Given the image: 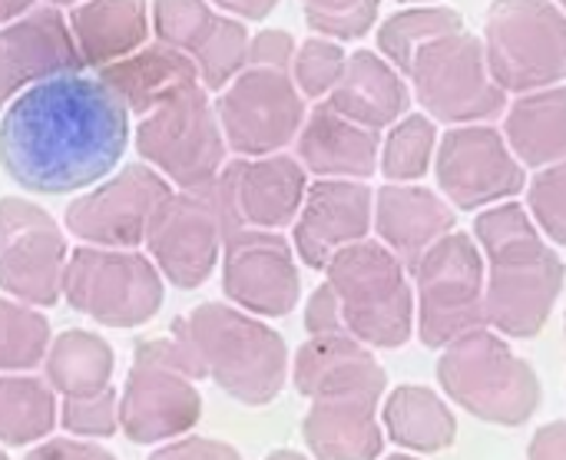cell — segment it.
<instances>
[{
  "instance_id": "8fae6325",
  "label": "cell",
  "mask_w": 566,
  "mask_h": 460,
  "mask_svg": "<svg viewBox=\"0 0 566 460\" xmlns=\"http://www.w3.org/2000/svg\"><path fill=\"white\" fill-rule=\"evenodd\" d=\"M66 302L109 328L149 322L163 305L159 269L133 249H76L63 275Z\"/></svg>"
},
{
  "instance_id": "cb8c5ba5",
  "label": "cell",
  "mask_w": 566,
  "mask_h": 460,
  "mask_svg": "<svg viewBox=\"0 0 566 460\" xmlns=\"http://www.w3.org/2000/svg\"><path fill=\"white\" fill-rule=\"evenodd\" d=\"M454 206L441 199L434 189L388 182L375 192V232L408 265V272L438 239L454 232Z\"/></svg>"
},
{
  "instance_id": "484cf974",
  "label": "cell",
  "mask_w": 566,
  "mask_h": 460,
  "mask_svg": "<svg viewBox=\"0 0 566 460\" xmlns=\"http://www.w3.org/2000/svg\"><path fill=\"white\" fill-rule=\"evenodd\" d=\"M328 103L368 129H388L408 113L411 93L401 70L375 50H358L348 56L342 80L328 93Z\"/></svg>"
},
{
  "instance_id": "ba28073f",
  "label": "cell",
  "mask_w": 566,
  "mask_h": 460,
  "mask_svg": "<svg viewBox=\"0 0 566 460\" xmlns=\"http://www.w3.org/2000/svg\"><path fill=\"white\" fill-rule=\"evenodd\" d=\"M139 156L179 189H206L226 166V136L202 83H192L139 116Z\"/></svg>"
},
{
  "instance_id": "f546056e",
  "label": "cell",
  "mask_w": 566,
  "mask_h": 460,
  "mask_svg": "<svg viewBox=\"0 0 566 460\" xmlns=\"http://www.w3.org/2000/svg\"><path fill=\"white\" fill-rule=\"evenodd\" d=\"M385 435L411 454H438L458 441V418L434 388L401 385L381 408Z\"/></svg>"
},
{
  "instance_id": "7c38bea8",
  "label": "cell",
  "mask_w": 566,
  "mask_h": 460,
  "mask_svg": "<svg viewBox=\"0 0 566 460\" xmlns=\"http://www.w3.org/2000/svg\"><path fill=\"white\" fill-rule=\"evenodd\" d=\"M216 116L232 153L272 156L298 136L308 113L292 70L249 63L219 90Z\"/></svg>"
},
{
  "instance_id": "30bf717a",
  "label": "cell",
  "mask_w": 566,
  "mask_h": 460,
  "mask_svg": "<svg viewBox=\"0 0 566 460\" xmlns=\"http://www.w3.org/2000/svg\"><path fill=\"white\" fill-rule=\"evenodd\" d=\"M196 378H202L199 365L179 335L139 342L123 398L126 435L139 445L186 435L202 418Z\"/></svg>"
},
{
  "instance_id": "f907efd6",
  "label": "cell",
  "mask_w": 566,
  "mask_h": 460,
  "mask_svg": "<svg viewBox=\"0 0 566 460\" xmlns=\"http://www.w3.org/2000/svg\"><path fill=\"white\" fill-rule=\"evenodd\" d=\"M557 3H560V7H564V10H566V0H557Z\"/></svg>"
},
{
  "instance_id": "8992f818",
  "label": "cell",
  "mask_w": 566,
  "mask_h": 460,
  "mask_svg": "<svg viewBox=\"0 0 566 460\" xmlns=\"http://www.w3.org/2000/svg\"><path fill=\"white\" fill-rule=\"evenodd\" d=\"M415 302H418V338L424 348H444L458 335L488 325L484 292L488 265L474 236L448 232L438 239L411 269Z\"/></svg>"
},
{
  "instance_id": "f1b7e54d",
  "label": "cell",
  "mask_w": 566,
  "mask_h": 460,
  "mask_svg": "<svg viewBox=\"0 0 566 460\" xmlns=\"http://www.w3.org/2000/svg\"><path fill=\"white\" fill-rule=\"evenodd\" d=\"M504 139L524 166L544 169L566 159V86L521 93L504 116Z\"/></svg>"
},
{
  "instance_id": "8d00e7d4",
  "label": "cell",
  "mask_w": 566,
  "mask_h": 460,
  "mask_svg": "<svg viewBox=\"0 0 566 460\" xmlns=\"http://www.w3.org/2000/svg\"><path fill=\"white\" fill-rule=\"evenodd\" d=\"M527 209L537 229L566 249V159L537 169L534 182L527 186Z\"/></svg>"
},
{
  "instance_id": "ee69618b",
  "label": "cell",
  "mask_w": 566,
  "mask_h": 460,
  "mask_svg": "<svg viewBox=\"0 0 566 460\" xmlns=\"http://www.w3.org/2000/svg\"><path fill=\"white\" fill-rule=\"evenodd\" d=\"M30 460H116L113 454L93 448V445H73V441H53L43 445L36 454H30Z\"/></svg>"
},
{
  "instance_id": "7dc6e473",
  "label": "cell",
  "mask_w": 566,
  "mask_h": 460,
  "mask_svg": "<svg viewBox=\"0 0 566 460\" xmlns=\"http://www.w3.org/2000/svg\"><path fill=\"white\" fill-rule=\"evenodd\" d=\"M265 460H308L305 454H298V451H289V448H282V451H272Z\"/></svg>"
},
{
  "instance_id": "277c9868",
  "label": "cell",
  "mask_w": 566,
  "mask_h": 460,
  "mask_svg": "<svg viewBox=\"0 0 566 460\" xmlns=\"http://www.w3.org/2000/svg\"><path fill=\"white\" fill-rule=\"evenodd\" d=\"M438 385L471 418L497 428L527 425L544 401L534 365L514 355L507 335L491 325H478L441 348Z\"/></svg>"
},
{
  "instance_id": "f35d334b",
  "label": "cell",
  "mask_w": 566,
  "mask_h": 460,
  "mask_svg": "<svg viewBox=\"0 0 566 460\" xmlns=\"http://www.w3.org/2000/svg\"><path fill=\"white\" fill-rule=\"evenodd\" d=\"M116 395L109 388L83 398H66L63 405V425L76 435H113L116 431Z\"/></svg>"
},
{
  "instance_id": "44dd1931",
  "label": "cell",
  "mask_w": 566,
  "mask_h": 460,
  "mask_svg": "<svg viewBox=\"0 0 566 460\" xmlns=\"http://www.w3.org/2000/svg\"><path fill=\"white\" fill-rule=\"evenodd\" d=\"M371 226L375 192L365 186V179H318L308 186L295 216L292 245L308 269L325 272L328 259L338 249L368 239Z\"/></svg>"
},
{
  "instance_id": "9a60e30c",
  "label": "cell",
  "mask_w": 566,
  "mask_h": 460,
  "mask_svg": "<svg viewBox=\"0 0 566 460\" xmlns=\"http://www.w3.org/2000/svg\"><path fill=\"white\" fill-rule=\"evenodd\" d=\"M308 192L305 166L292 156H242L212 182L226 236L235 229H282L295 222Z\"/></svg>"
},
{
  "instance_id": "5b68a950",
  "label": "cell",
  "mask_w": 566,
  "mask_h": 460,
  "mask_svg": "<svg viewBox=\"0 0 566 460\" xmlns=\"http://www.w3.org/2000/svg\"><path fill=\"white\" fill-rule=\"evenodd\" d=\"M325 282L338 295L345 332L368 348H401L415 335L418 302L408 265L385 242H352L325 265Z\"/></svg>"
},
{
  "instance_id": "9c48e42d",
  "label": "cell",
  "mask_w": 566,
  "mask_h": 460,
  "mask_svg": "<svg viewBox=\"0 0 566 460\" xmlns=\"http://www.w3.org/2000/svg\"><path fill=\"white\" fill-rule=\"evenodd\" d=\"M405 76L411 80L418 103L438 123H491L507 106V93L491 76L484 43L468 30L424 43Z\"/></svg>"
},
{
  "instance_id": "7a4b0ae2",
  "label": "cell",
  "mask_w": 566,
  "mask_h": 460,
  "mask_svg": "<svg viewBox=\"0 0 566 460\" xmlns=\"http://www.w3.org/2000/svg\"><path fill=\"white\" fill-rule=\"evenodd\" d=\"M488 259L484 318L507 338H537L564 292V259L541 239L527 206L517 199L488 206L474 222Z\"/></svg>"
},
{
  "instance_id": "d6a6232c",
  "label": "cell",
  "mask_w": 566,
  "mask_h": 460,
  "mask_svg": "<svg viewBox=\"0 0 566 460\" xmlns=\"http://www.w3.org/2000/svg\"><path fill=\"white\" fill-rule=\"evenodd\" d=\"M56 421L53 391L36 378H0V441L27 445Z\"/></svg>"
},
{
  "instance_id": "2e32d148",
  "label": "cell",
  "mask_w": 566,
  "mask_h": 460,
  "mask_svg": "<svg viewBox=\"0 0 566 460\" xmlns=\"http://www.w3.org/2000/svg\"><path fill=\"white\" fill-rule=\"evenodd\" d=\"M66 242L33 202L0 199V289L30 305H53L63 292Z\"/></svg>"
},
{
  "instance_id": "83f0119b",
  "label": "cell",
  "mask_w": 566,
  "mask_h": 460,
  "mask_svg": "<svg viewBox=\"0 0 566 460\" xmlns=\"http://www.w3.org/2000/svg\"><path fill=\"white\" fill-rule=\"evenodd\" d=\"M66 20L83 63L96 70L136 53L149 36L146 0H83Z\"/></svg>"
},
{
  "instance_id": "e575fe53",
  "label": "cell",
  "mask_w": 566,
  "mask_h": 460,
  "mask_svg": "<svg viewBox=\"0 0 566 460\" xmlns=\"http://www.w3.org/2000/svg\"><path fill=\"white\" fill-rule=\"evenodd\" d=\"M50 348V325L20 302L0 299V372H20L43 362Z\"/></svg>"
},
{
  "instance_id": "bcb514c9",
  "label": "cell",
  "mask_w": 566,
  "mask_h": 460,
  "mask_svg": "<svg viewBox=\"0 0 566 460\" xmlns=\"http://www.w3.org/2000/svg\"><path fill=\"white\" fill-rule=\"evenodd\" d=\"M33 10V0H0V27Z\"/></svg>"
},
{
  "instance_id": "d4e9b609",
  "label": "cell",
  "mask_w": 566,
  "mask_h": 460,
  "mask_svg": "<svg viewBox=\"0 0 566 460\" xmlns=\"http://www.w3.org/2000/svg\"><path fill=\"white\" fill-rule=\"evenodd\" d=\"M371 398H322L312 401L302 438L315 460H378L385 435Z\"/></svg>"
},
{
  "instance_id": "4dcf8cb0",
  "label": "cell",
  "mask_w": 566,
  "mask_h": 460,
  "mask_svg": "<svg viewBox=\"0 0 566 460\" xmlns=\"http://www.w3.org/2000/svg\"><path fill=\"white\" fill-rule=\"evenodd\" d=\"M46 375L66 398L96 395L113 375V348L90 332H66L50 348Z\"/></svg>"
},
{
  "instance_id": "4316f807",
  "label": "cell",
  "mask_w": 566,
  "mask_h": 460,
  "mask_svg": "<svg viewBox=\"0 0 566 460\" xmlns=\"http://www.w3.org/2000/svg\"><path fill=\"white\" fill-rule=\"evenodd\" d=\"M99 80L129 106L133 116H146L172 93L202 83L196 63L169 43H143L136 53L99 70Z\"/></svg>"
},
{
  "instance_id": "7402d4cb",
  "label": "cell",
  "mask_w": 566,
  "mask_h": 460,
  "mask_svg": "<svg viewBox=\"0 0 566 460\" xmlns=\"http://www.w3.org/2000/svg\"><path fill=\"white\" fill-rule=\"evenodd\" d=\"M292 385L302 398H371L381 401L388 375L365 342L355 335H312L292 365Z\"/></svg>"
},
{
  "instance_id": "1f68e13d",
  "label": "cell",
  "mask_w": 566,
  "mask_h": 460,
  "mask_svg": "<svg viewBox=\"0 0 566 460\" xmlns=\"http://www.w3.org/2000/svg\"><path fill=\"white\" fill-rule=\"evenodd\" d=\"M464 30V20L458 10L451 7H408V10H398L395 17H388L378 30V46H381V56L388 63H395L401 73H408L415 53L438 40V36H448V33H458Z\"/></svg>"
},
{
  "instance_id": "b9f144b4",
  "label": "cell",
  "mask_w": 566,
  "mask_h": 460,
  "mask_svg": "<svg viewBox=\"0 0 566 460\" xmlns=\"http://www.w3.org/2000/svg\"><path fill=\"white\" fill-rule=\"evenodd\" d=\"M149 460H242L235 448L222 445V441H209V438H186Z\"/></svg>"
},
{
  "instance_id": "681fc988",
  "label": "cell",
  "mask_w": 566,
  "mask_h": 460,
  "mask_svg": "<svg viewBox=\"0 0 566 460\" xmlns=\"http://www.w3.org/2000/svg\"><path fill=\"white\" fill-rule=\"evenodd\" d=\"M50 3H56V7H60V3H76V0H50Z\"/></svg>"
},
{
  "instance_id": "ffe728a7",
  "label": "cell",
  "mask_w": 566,
  "mask_h": 460,
  "mask_svg": "<svg viewBox=\"0 0 566 460\" xmlns=\"http://www.w3.org/2000/svg\"><path fill=\"white\" fill-rule=\"evenodd\" d=\"M70 20L53 7H33L0 27V109L23 90L83 70Z\"/></svg>"
},
{
  "instance_id": "603a6c76",
  "label": "cell",
  "mask_w": 566,
  "mask_h": 460,
  "mask_svg": "<svg viewBox=\"0 0 566 460\" xmlns=\"http://www.w3.org/2000/svg\"><path fill=\"white\" fill-rule=\"evenodd\" d=\"M298 163L318 179H368L381 163L378 129H368L335 109L328 100L312 106L298 136Z\"/></svg>"
},
{
  "instance_id": "d6986e66",
  "label": "cell",
  "mask_w": 566,
  "mask_h": 460,
  "mask_svg": "<svg viewBox=\"0 0 566 460\" xmlns=\"http://www.w3.org/2000/svg\"><path fill=\"white\" fill-rule=\"evenodd\" d=\"M153 30L196 63L206 90H222L249 66V30L239 17L212 10L209 0H156Z\"/></svg>"
},
{
  "instance_id": "4fadbf2b",
  "label": "cell",
  "mask_w": 566,
  "mask_h": 460,
  "mask_svg": "<svg viewBox=\"0 0 566 460\" xmlns=\"http://www.w3.org/2000/svg\"><path fill=\"white\" fill-rule=\"evenodd\" d=\"M434 176L448 202L461 212L507 202L527 186L524 163L514 156L504 133L488 123L448 129L434 153Z\"/></svg>"
},
{
  "instance_id": "f5cc1de1",
  "label": "cell",
  "mask_w": 566,
  "mask_h": 460,
  "mask_svg": "<svg viewBox=\"0 0 566 460\" xmlns=\"http://www.w3.org/2000/svg\"><path fill=\"white\" fill-rule=\"evenodd\" d=\"M564 335H566V318H564Z\"/></svg>"
},
{
  "instance_id": "52a82bcc",
  "label": "cell",
  "mask_w": 566,
  "mask_h": 460,
  "mask_svg": "<svg viewBox=\"0 0 566 460\" xmlns=\"http://www.w3.org/2000/svg\"><path fill=\"white\" fill-rule=\"evenodd\" d=\"M484 50L504 93L557 86L566 80V10L557 0H494Z\"/></svg>"
},
{
  "instance_id": "ab89813d",
  "label": "cell",
  "mask_w": 566,
  "mask_h": 460,
  "mask_svg": "<svg viewBox=\"0 0 566 460\" xmlns=\"http://www.w3.org/2000/svg\"><path fill=\"white\" fill-rule=\"evenodd\" d=\"M305 332L308 335H342L345 332L338 295L328 282H322L305 305Z\"/></svg>"
},
{
  "instance_id": "816d5d0a",
  "label": "cell",
  "mask_w": 566,
  "mask_h": 460,
  "mask_svg": "<svg viewBox=\"0 0 566 460\" xmlns=\"http://www.w3.org/2000/svg\"><path fill=\"white\" fill-rule=\"evenodd\" d=\"M405 3H408V0H405ZM411 3H424V0H411Z\"/></svg>"
},
{
  "instance_id": "ac0fdd59",
  "label": "cell",
  "mask_w": 566,
  "mask_h": 460,
  "mask_svg": "<svg viewBox=\"0 0 566 460\" xmlns=\"http://www.w3.org/2000/svg\"><path fill=\"white\" fill-rule=\"evenodd\" d=\"M169 182L159 169L143 163L126 166L99 189L80 196L66 209V229L103 249H136L146 242L149 222L169 199Z\"/></svg>"
},
{
  "instance_id": "f6af8a7d",
  "label": "cell",
  "mask_w": 566,
  "mask_h": 460,
  "mask_svg": "<svg viewBox=\"0 0 566 460\" xmlns=\"http://www.w3.org/2000/svg\"><path fill=\"white\" fill-rule=\"evenodd\" d=\"M209 3H216L219 10H226L239 20H265L279 7V0H209Z\"/></svg>"
},
{
  "instance_id": "c3c4849f",
  "label": "cell",
  "mask_w": 566,
  "mask_h": 460,
  "mask_svg": "<svg viewBox=\"0 0 566 460\" xmlns=\"http://www.w3.org/2000/svg\"><path fill=\"white\" fill-rule=\"evenodd\" d=\"M385 460H418L415 454H391V458H385Z\"/></svg>"
},
{
  "instance_id": "74e56055",
  "label": "cell",
  "mask_w": 566,
  "mask_h": 460,
  "mask_svg": "<svg viewBox=\"0 0 566 460\" xmlns=\"http://www.w3.org/2000/svg\"><path fill=\"white\" fill-rule=\"evenodd\" d=\"M312 30L332 40L365 36L378 20V0H302Z\"/></svg>"
},
{
  "instance_id": "5bb4252c",
  "label": "cell",
  "mask_w": 566,
  "mask_h": 460,
  "mask_svg": "<svg viewBox=\"0 0 566 460\" xmlns=\"http://www.w3.org/2000/svg\"><path fill=\"white\" fill-rule=\"evenodd\" d=\"M146 245L156 269L176 289H199L212 275L226 245V222L212 186L169 192L149 222Z\"/></svg>"
},
{
  "instance_id": "60d3db41",
  "label": "cell",
  "mask_w": 566,
  "mask_h": 460,
  "mask_svg": "<svg viewBox=\"0 0 566 460\" xmlns=\"http://www.w3.org/2000/svg\"><path fill=\"white\" fill-rule=\"evenodd\" d=\"M295 40L285 30H262L259 36H252L249 43V63L255 66H279V70H292L295 60Z\"/></svg>"
},
{
  "instance_id": "e0dca14e",
  "label": "cell",
  "mask_w": 566,
  "mask_h": 460,
  "mask_svg": "<svg viewBox=\"0 0 566 460\" xmlns=\"http://www.w3.org/2000/svg\"><path fill=\"white\" fill-rule=\"evenodd\" d=\"M222 289L239 309L282 318L302 299L295 249L275 229H235L222 245Z\"/></svg>"
},
{
  "instance_id": "7bdbcfd3",
  "label": "cell",
  "mask_w": 566,
  "mask_h": 460,
  "mask_svg": "<svg viewBox=\"0 0 566 460\" xmlns=\"http://www.w3.org/2000/svg\"><path fill=\"white\" fill-rule=\"evenodd\" d=\"M527 460H566V421L544 425L527 445Z\"/></svg>"
},
{
  "instance_id": "db71d44e",
  "label": "cell",
  "mask_w": 566,
  "mask_h": 460,
  "mask_svg": "<svg viewBox=\"0 0 566 460\" xmlns=\"http://www.w3.org/2000/svg\"><path fill=\"white\" fill-rule=\"evenodd\" d=\"M0 460H7V458H3V454H0Z\"/></svg>"
},
{
  "instance_id": "3957f363",
  "label": "cell",
  "mask_w": 566,
  "mask_h": 460,
  "mask_svg": "<svg viewBox=\"0 0 566 460\" xmlns=\"http://www.w3.org/2000/svg\"><path fill=\"white\" fill-rule=\"evenodd\" d=\"M172 335L186 342L202 378H212L229 398L249 408L275 401L289 381L285 338L252 318V312L209 302L179 318Z\"/></svg>"
},
{
  "instance_id": "836d02e7",
  "label": "cell",
  "mask_w": 566,
  "mask_h": 460,
  "mask_svg": "<svg viewBox=\"0 0 566 460\" xmlns=\"http://www.w3.org/2000/svg\"><path fill=\"white\" fill-rule=\"evenodd\" d=\"M434 149H438L434 119L421 113H405L398 123L388 126L378 166L388 182H418L421 176H428Z\"/></svg>"
},
{
  "instance_id": "d590c367",
  "label": "cell",
  "mask_w": 566,
  "mask_h": 460,
  "mask_svg": "<svg viewBox=\"0 0 566 460\" xmlns=\"http://www.w3.org/2000/svg\"><path fill=\"white\" fill-rule=\"evenodd\" d=\"M348 63V53L332 36H312L295 50L292 60V80L308 100H322L335 90Z\"/></svg>"
},
{
  "instance_id": "6da1fadb",
  "label": "cell",
  "mask_w": 566,
  "mask_h": 460,
  "mask_svg": "<svg viewBox=\"0 0 566 460\" xmlns=\"http://www.w3.org/2000/svg\"><path fill=\"white\" fill-rule=\"evenodd\" d=\"M129 146V106L99 80L50 76L10 100L0 119V166L43 196H63L106 179Z\"/></svg>"
}]
</instances>
